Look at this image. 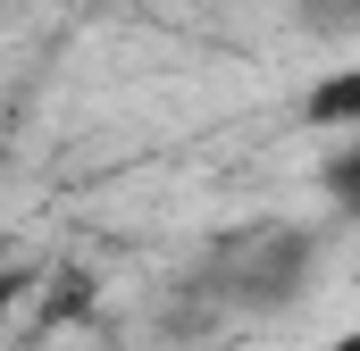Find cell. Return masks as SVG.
<instances>
[{
	"mask_svg": "<svg viewBox=\"0 0 360 351\" xmlns=\"http://www.w3.org/2000/svg\"><path fill=\"white\" fill-rule=\"evenodd\" d=\"M327 351H360V335H344V343H327Z\"/></svg>",
	"mask_w": 360,
	"mask_h": 351,
	"instance_id": "277c9868",
	"label": "cell"
},
{
	"mask_svg": "<svg viewBox=\"0 0 360 351\" xmlns=\"http://www.w3.org/2000/svg\"><path fill=\"white\" fill-rule=\"evenodd\" d=\"M302 117H310L319 134H360V59L327 67L319 84L302 92Z\"/></svg>",
	"mask_w": 360,
	"mask_h": 351,
	"instance_id": "6da1fadb",
	"label": "cell"
},
{
	"mask_svg": "<svg viewBox=\"0 0 360 351\" xmlns=\"http://www.w3.org/2000/svg\"><path fill=\"white\" fill-rule=\"evenodd\" d=\"M0 159H8V143H0Z\"/></svg>",
	"mask_w": 360,
	"mask_h": 351,
	"instance_id": "5b68a950",
	"label": "cell"
},
{
	"mask_svg": "<svg viewBox=\"0 0 360 351\" xmlns=\"http://www.w3.org/2000/svg\"><path fill=\"white\" fill-rule=\"evenodd\" d=\"M25 293H34V276H25V267H0V326L17 318V301H25Z\"/></svg>",
	"mask_w": 360,
	"mask_h": 351,
	"instance_id": "3957f363",
	"label": "cell"
},
{
	"mask_svg": "<svg viewBox=\"0 0 360 351\" xmlns=\"http://www.w3.org/2000/svg\"><path fill=\"white\" fill-rule=\"evenodd\" d=\"M327 201H335L344 218H360V143L344 151V159H327Z\"/></svg>",
	"mask_w": 360,
	"mask_h": 351,
	"instance_id": "7a4b0ae2",
	"label": "cell"
}]
</instances>
